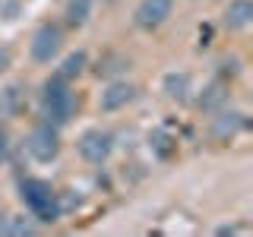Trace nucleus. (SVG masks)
Here are the masks:
<instances>
[{
  "instance_id": "obj_7",
  "label": "nucleus",
  "mask_w": 253,
  "mask_h": 237,
  "mask_svg": "<svg viewBox=\"0 0 253 237\" xmlns=\"http://www.w3.org/2000/svg\"><path fill=\"white\" fill-rule=\"evenodd\" d=\"M133 95H136V89H133L130 82H111L108 89L101 92L98 105H101V111H117V108L130 105V101H133Z\"/></svg>"
},
{
  "instance_id": "obj_4",
  "label": "nucleus",
  "mask_w": 253,
  "mask_h": 237,
  "mask_svg": "<svg viewBox=\"0 0 253 237\" xmlns=\"http://www.w3.org/2000/svg\"><path fill=\"white\" fill-rule=\"evenodd\" d=\"M76 146H79V155H83L85 161L101 164V161H108L111 149H114V136H111L108 130H101V126H92V130H85L83 136H79Z\"/></svg>"
},
{
  "instance_id": "obj_15",
  "label": "nucleus",
  "mask_w": 253,
  "mask_h": 237,
  "mask_svg": "<svg viewBox=\"0 0 253 237\" xmlns=\"http://www.w3.org/2000/svg\"><path fill=\"white\" fill-rule=\"evenodd\" d=\"M16 13H19V0H0V16L16 19Z\"/></svg>"
},
{
  "instance_id": "obj_14",
  "label": "nucleus",
  "mask_w": 253,
  "mask_h": 237,
  "mask_svg": "<svg viewBox=\"0 0 253 237\" xmlns=\"http://www.w3.org/2000/svg\"><path fill=\"white\" fill-rule=\"evenodd\" d=\"M168 133H152V146H155V152L158 155H171V146H168Z\"/></svg>"
},
{
  "instance_id": "obj_3",
  "label": "nucleus",
  "mask_w": 253,
  "mask_h": 237,
  "mask_svg": "<svg viewBox=\"0 0 253 237\" xmlns=\"http://www.w3.org/2000/svg\"><path fill=\"white\" fill-rule=\"evenodd\" d=\"M29 152L35 161H54L60 152V136H57V130H54V123H38L35 130L29 133Z\"/></svg>"
},
{
  "instance_id": "obj_16",
  "label": "nucleus",
  "mask_w": 253,
  "mask_h": 237,
  "mask_svg": "<svg viewBox=\"0 0 253 237\" xmlns=\"http://www.w3.org/2000/svg\"><path fill=\"white\" fill-rule=\"evenodd\" d=\"M6 155H10V136H6V130L0 126V164L6 161Z\"/></svg>"
},
{
  "instance_id": "obj_2",
  "label": "nucleus",
  "mask_w": 253,
  "mask_h": 237,
  "mask_svg": "<svg viewBox=\"0 0 253 237\" xmlns=\"http://www.w3.org/2000/svg\"><path fill=\"white\" fill-rule=\"evenodd\" d=\"M42 105H44V114H47V123H67L73 117V92L67 89V82L57 76V79H47L44 82V95H42Z\"/></svg>"
},
{
  "instance_id": "obj_5",
  "label": "nucleus",
  "mask_w": 253,
  "mask_h": 237,
  "mask_svg": "<svg viewBox=\"0 0 253 237\" xmlns=\"http://www.w3.org/2000/svg\"><path fill=\"white\" fill-rule=\"evenodd\" d=\"M60 44H63V35H60L57 26H51V22L38 26V32L32 35V60L51 63V60L60 54Z\"/></svg>"
},
{
  "instance_id": "obj_10",
  "label": "nucleus",
  "mask_w": 253,
  "mask_h": 237,
  "mask_svg": "<svg viewBox=\"0 0 253 237\" xmlns=\"http://www.w3.org/2000/svg\"><path fill=\"white\" fill-rule=\"evenodd\" d=\"M247 126V117L241 114V111H225V114H218L215 120V136H234L237 130H244Z\"/></svg>"
},
{
  "instance_id": "obj_17",
  "label": "nucleus",
  "mask_w": 253,
  "mask_h": 237,
  "mask_svg": "<svg viewBox=\"0 0 253 237\" xmlns=\"http://www.w3.org/2000/svg\"><path fill=\"white\" fill-rule=\"evenodd\" d=\"M6 67H10V51H3V47H0V73H3Z\"/></svg>"
},
{
  "instance_id": "obj_6",
  "label": "nucleus",
  "mask_w": 253,
  "mask_h": 237,
  "mask_svg": "<svg viewBox=\"0 0 253 237\" xmlns=\"http://www.w3.org/2000/svg\"><path fill=\"white\" fill-rule=\"evenodd\" d=\"M174 10V0H139L136 6V26L139 29H158Z\"/></svg>"
},
{
  "instance_id": "obj_12",
  "label": "nucleus",
  "mask_w": 253,
  "mask_h": 237,
  "mask_svg": "<svg viewBox=\"0 0 253 237\" xmlns=\"http://www.w3.org/2000/svg\"><path fill=\"white\" fill-rule=\"evenodd\" d=\"M0 234H35V225H32L29 218H22V215H10L0 225Z\"/></svg>"
},
{
  "instance_id": "obj_8",
  "label": "nucleus",
  "mask_w": 253,
  "mask_h": 237,
  "mask_svg": "<svg viewBox=\"0 0 253 237\" xmlns=\"http://www.w3.org/2000/svg\"><path fill=\"white\" fill-rule=\"evenodd\" d=\"M250 22H253V0H231L228 10H225V26L241 32V29H247Z\"/></svg>"
},
{
  "instance_id": "obj_11",
  "label": "nucleus",
  "mask_w": 253,
  "mask_h": 237,
  "mask_svg": "<svg viewBox=\"0 0 253 237\" xmlns=\"http://www.w3.org/2000/svg\"><path fill=\"white\" fill-rule=\"evenodd\" d=\"M92 16V0H67V22L70 26H83Z\"/></svg>"
},
{
  "instance_id": "obj_1",
  "label": "nucleus",
  "mask_w": 253,
  "mask_h": 237,
  "mask_svg": "<svg viewBox=\"0 0 253 237\" xmlns=\"http://www.w3.org/2000/svg\"><path fill=\"white\" fill-rule=\"evenodd\" d=\"M22 199L32 209V215L42 218V221H57L60 218V202H57V193L51 190V184L44 180H26L22 184Z\"/></svg>"
},
{
  "instance_id": "obj_13",
  "label": "nucleus",
  "mask_w": 253,
  "mask_h": 237,
  "mask_svg": "<svg viewBox=\"0 0 253 237\" xmlns=\"http://www.w3.org/2000/svg\"><path fill=\"white\" fill-rule=\"evenodd\" d=\"M83 67H85V51H76V54H70L67 60H63V67H60V79H73L83 73Z\"/></svg>"
},
{
  "instance_id": "obj_9",
  "label": "nucleus",
  "mask_w": 253,
  "mask_h": 237,
  "mask_svg": "<svg viewBox=\"0 0 253 237\" xmlns=\"http://www.w3.org/2000/svg\"><path fill=\"white\" fill-rule=\"evenodd\" d=\"M162 85H165V95H168V98H177L180 101V98H187V92H190V76L171 70V73H165Z\"/></svg>"
}]
</instances>
